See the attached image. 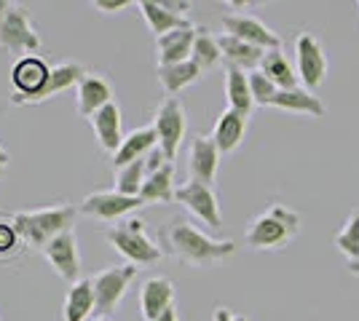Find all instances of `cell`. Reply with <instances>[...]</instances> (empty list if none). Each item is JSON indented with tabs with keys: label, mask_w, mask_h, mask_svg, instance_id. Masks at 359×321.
<instances>
[{
	"label": "cell",
	"mask_w": 359,
	"mask_h": 321,
	"mask_svg": "<svg viewBox=\"0 0 359 321\" xmlns=\"http://www.w3.org/2000/svg\"><path fill=\"white\" fill-rule=\"evenodd\" d=\"M164 241L177 260L188 262L194 268H212L215 262L225 260V257H231L236 252L233 241L210 238L207 233H201L188 220H180V217L172 220L169 228L164 230Z\"/></svg>",
	"instance_id": "1"
},
{
	"label": "cell",
	"mask_w": 359,
	"mask_h": 321,
	"mask_svg": "<svg viewBox=\"0 0 359 321\" xmlns=\"http://www.w3.org/2000/svg\"><path fill=\"white\" fill-rule=\"evenodd\" d=\"M14 225L22 236L25 246L43 252L60 233L73 228L75 209L67 204H57V206H46V209H32V212H16Z\"/></svg>",
	"instance_id": "2"
},
{
	"label": "cell",
	"mask_w": 359,
	"mask_h": 321,
	"mask_svg": "<svg viewBox=\"0 0 359 321\" xmlns=\"http://www.w3.org/2000/svg\"><path fill=\"white\" fill-rule=\"evenodd\" d=\"M300 233V214L273 204L263 214H257L247 230V244L255 252H276L295 241Z\"/></svg>",
	"instance_id": "3"
},
{
	"label": "cell",
	"mask_w": 359,
	"mask_h": 321,
	"mask_svg": "<svg viewBox=\"0 0 359 321\" xmlns=\"http://www.w3.org/2000/svg\"><path fill=\"white\" fill-rule=\"evenodd\" d=\"M107 244L118 252L121 257H126L129 265L135 268H145V265H153V262L161 260V246L156 244L145 230V220L140 217H132V220H123L121 225L110 228L105 233Z\"/></svg>",
	"instance_id": "4"
},
{
	"label": "cell",
	"mask_w": 359,
	"mask_h": 321,
	"mask_svg": "<svg viewBox=\"0 0 359 321\" xmlns=\"http://www.w3.org/2000/svg\"><path fill=\"white\" fill-rule=\"evenodd\" d=\"M135 265H116V268H105L100 273L91 276V284H94V297H97V313L100 319H107L116 308L121 306V300L126 297L129 284L137 278Z\"/></svg>",
	"instance_id": "5"
},
{
	"label": "cell",
	"mask_w": 359,
	"mask_h": 321,
	"mask_svg": "<svg viewBox=\"0 0 359 321\" xmlns=\"http://www.w3.org/2000/svg\"><path fill=\"white\" fill-rule=\"evenodd\" d=\"M153 129H156V137H158V150L166 155V161H175L180 145L185 139V129H188L185 107L177 97H166L158 105L156 118H153Z\"/></svg>",
	"instance_id": "6"
},
{
	"label": "cell",
	"mask_w": 359,
	"mask_h": 321,
	"mask_svg": "<svg viewBox=\"0 0 359 321\" xmlns=\"http://www.w3.org/2000/svg\"><path fill=\"white\" fill-rule=\"evenodd\" d=\"M0 48L11 51V54H30L41 48V35L32 24L30 14L25 6H16L8 11V16L0 24Z\"/></svg>",
	"instance_id": "7"
},
{
	"label": "cell",
	"mask_w": 359,
	"mask_h": 321,
	"mask_svg": "<svg viewBox=\"0 0 359 321\" xmlns=\"http://www.w3.org/2000/svg\"><path fill=\"white\" fill-rule=\"evenodd\" d=\"M295 59H298V80L303 83V89L316 92L327 78V57L322 43L314 35L300 32L295 43Z\"/></svg>",
	"instance_id": "8"
},
{
	"label": "cell",
	"mask_w": 359,
	"mask_h": 321,
	"mask_svg": "<svg viewBox=\"0 0 359 321\" xmlns=\"http://www.w3.org/2000/svg\"><path fill=\"white\" fill-rule=\"evenodd\" d=\"M43 257L54 268V273L60 276L62 281H67L70 287L75 281H81V252H78V233H75V228L60 233L43 249Z\"/></svg>",
	"instance_id": "9"
},
{
	"label": "cell",
	"mask_w": 359,
	"mask_h": 321,
	"mask_svg": "<svg viewBox=\"0 0 359 321\" xmlns=\"http://www.w3.org/2000/svg\"><path fill=\"white\" fill-rule=\"evenodd\" d=\"M175 201H180L188 212L198 217L207 228L220 230L223 228V214H220V204H217V196L210 185L201 183H185L177 187L175 193Z\"/></svg>",
	"instance_id": "10"
},
{
	"label": "cell",
	"mask_w": 359,
	"mask_h": 321,
	"mask_svg": "<svg viewBox=\"0 0 359 321\" xmlns=\"http://www.w3.org/2000/svg\"><path fill=\"white\" fill-rule=\"evenodd\" d=\"M223 27L228 35L239 38V41L250 43V46L263 48V51H276V48H282V38L271 30L269 24H263L257 16L228 14V16H223Z\"/></svg>",
	"instance_id": "11"
},
{
	"label": "cell",
	"mask_w": 359,
	"mask_h": 321,
	"mask_svg": "<svg viewBox=\"0 0 359 321\" xmlns=\"http://www.w3.org/2000/svg\"><path fill=\"white\" fill-rule=\"evenodd\" d=\"M140 206H145L142 199H132V196H121L116 190H102V193H89L81 201V214L102 220V222H116L129 212H137Z\"/></svg>",
	"instance_id": "12"
},
{
	"label": "cell",
	"mask_w": 359,
	"mask_h": 321,
	"mask_svg": "<svg viewBox=\"0 0 359 321\" xmlns=\"http://www.w3.org/2000/svg\"><path fill=\"white\" fill-rule=\"evenodd\" d=\"M48 78H51V67L41 57H22L11 70V83H14L11 99H30L35 94H41Z\"/></svg>",
	"instance_id": "13"
},
{
	"label": "cell",
	"mask_w": 359,
	"mask_h": 321,
	"mask_svg": "<svg viewBox=\"0 0 359 321\" xmlns=\"http://www.w3.org/2000/svg\"><path fill=\"white\" fill-rule=\"evenodd\" d=\"M86 76H89V70H86L81 62H62L57 67H51V78H48L43 92L30 97V99H11V105L22 107V105H41V102H48V99H54L57 94L78 86Z\"/></svg>",
	"instance_id": "14"
},
{
	"label": "cell",
	"mask_w": 359,
	"mask_h": 321,
	"mask_svg": "<svg viewBox=\"0 0 359 321\" xmlns=\"http://www.w3.org/2000/svg\"><path fill=\"white\" fill-rule=\"evenodd\" d=\"M217 166H220V150L212 142V137H194L191 139V150H188V174L191 183L210 185L217 177Z\"/></svg>",
	"instance_id": "15"
},
{
	"label": "cell",
	"mask_w": 359,
	"mask_h": 321,
	"mask_svg": "<svg viewBox=\"0 0 359 321\" xmlns=\"http://www.w3.org/2000/svg\"><path fill=\"white\" fill-rule=\"evenodd\" d=\"M140 308L145 321H156L158 316H164L169 308H175V284L166 276L148 278L140 290Z\"/></svg>",
	"instance_id": "16"
},
{
	"label": "cell",
	"mask_w": 359,
	"mask_h": 321,
	"mask_svg": "<svg viewBox=\"0 0 359 321\" xmlns=\"http://www.w3.org/2000/svg\"><path fill=\"white\" fill-rule=\"evenodd\" d=\"M156 148H158V137H156V129H153V126L135 129V131H129V134L123 137L121 148L113 153V169L118 171V169L129 166V164H135V161H145Z\"/></svg>",
	"instance_id": "17"
},
{
	"label": "cell",
	"mask_w": 359,
	"mask_h": 321,
	"mask_svg": "<svg viewBox=\"0 0 359 321\" xmlns=\"http://www.w3.org/2000/svg\"><path fill=\"white\" fill-rule=\"evenodd\" d=\"M110 102H113V89L102 76L89 73L75 86V107H78V115L83 118H91L97 110H102Z\"/></svg>",
	"instance_id": "18"
},
{
	"label": "cell",
	"mask_w": 359,
	"mask_h": 321,
	"mask_svg": "<svg viewBox=\"0 0 359 321\" xmlns=\"http://www.w3.org/2000/svg\"><path fill=\"white\" fill-rule=\"evenodd\" d=\"M91 129L97 134V142L105 153H116L123 142V131H121V107L118 102H110L102 110H97L94 115L89 118Z\"/></svg>",
	"instance_id": "19"
},
{
	"label": "cell",
	"mask_w": 359,
	"mask_h": 321,
	"mask_svg": "<svg viewBox=\"0 0 359 321\" xmlns=\"http://www.w3.org/2000/svg\"><path fill=\"white\" fill-rule=\"evenodd\" d=\"M196 30H198V27H185V30L169 32V35H164V38H156L158 67H166V64H180V62L191 59V54H194Z\"/></svg>",
	"instance_id": "20"
},
{
	"label": "cell",
	"mask_w": 359,
	"mask_h": 321,
	"mask_svg": "<svg viewBox=\"0 0 359 321\" xmlns=\"http://www.w3.org/2000/svg\"><path fill=\"white\" fill-rule=\"evenodd\" d=\"M91 313H97V297H94V284L91 278H81L65 294L62 306V319L65 321H89Z\"/></svg>",
	"instance_id": "21"
},
{
	"label": "cell",
	"mask_w": 359,
	"mask_h": 321,
	"mask_svg": "<svg viewBox=\"0 0 359 321\" xmlns=\"http://www.w3.org/2000/svg\"><path fill=\"white\" fill-rule=\"evenodd\" d=\"M244 134H247V118L239 115L236 110H223L217 123H215V129H212V142L217 145L220 155L233 153L241 145Z\"/></svg>",
	"instance_id": "22"
},
{
	"label": "cell",
	"mask_w": 359,
	"mask_h": 321,
	"mask_svg": "<svg viewBox=\"0 0 359 321\" xmlns=\"http://www.w3.org/2000/svg\"><path fill=\"white\" fill-rule=\"evenodd\" d=\"M175 193H177V187H175V164L166 161L164 166H158L156 171H148L145 185L140 190V199H142L145 206L148 204H169V201H175Z\"/></svg>",
	"instance_id": "23"
},
{
	"label": "cell",
	"mask_w": 359,
	"mask_h": 321,
	"mask_svg": "<svg viewBox=\"0 0 359 321\" xmlns=\"http://www.w3.org/2000/svg\"><path fill=\"white\" fill-rule=\"evenodd\" d=\"M217 43H220V51H223V59L228 62V67H236V70H250L252 73L260 67V62L266 57L263 48L250 46V43H244V41L228 35V32H223L217 38Z\"/></svg>",
	"instance_id": "24"
},
{
	"label": "cell",
	"mask_w": 359,
	"mask_h": 321,
	"mask_svg": "<svg viewBox=\"0 0 359 321\" xmlns=\"http://www.w3.org/2000/svg\"><path fill=\"white\" fill-rule=\"evenodd\" d=\"M137 8L142 11V16H145V22H148L150 32H153L156 38H164V35H169V32H175V30L194 27V24H191L185 16L172 14L164 3H156V0H140V3H137Z\"/></svg>",
	"instance_id": "25"
},
{
	"label": "cell",
	"mask_w": 359,
	"mask_h": 321,
	"mask_svg": "<svg viewBox=\"0 0 359 321\" xmlns=\"http://www.w3.org/2000/svg\"><path fill=\"white\" fill-rule=\"evenodd\" d=\"M225 99H228V110H236L239 115L250 118L255 107L252 89H250V73L228 67L225 70Z\"/></svg>",
	"instance_id": "26"
},
{
	"label": "cell",
	"mask_w": 359,
	"mask_h": 321,
	"mask_svg": "<svg viewBox=\"0 0 359 321\" xmlns=\"http://www.w3.org/2000/svg\"><path fill=\"white\" fill-rule=\"evenodd\" d=\"M271 107H279L287 113H300V115H311V118H325L327 107L322 105V99L309 89H290V92H279L273 97Z\"/></svg>",
	"instance_id": "27"
},
{
	"label": "cell",
	"mask_w": 359,
	"mask_h": 321,
	"mask_svg": "<svg viewBox=\"0 0 359 321\" xmlns=\"http://www.w3.org/2000/svg\"><path fill=\"white\" fill-rule=\"evenodd\" d=\"M257 70L269 78L279 92L298 89V73L292 70V64H290V59L285 57V51H282V48H276V51H266V57H263V62H260V67H257Z\"/></svg>",
	"instance_id": "28"
},
{
	"label": "cell",
	"mask_w": 359,
	"mask_h": 321,
	"mask_svg": "<svg viewBox=\"0 0 359 321\" xmlns=\"http://www.w3.org/2000/svg\"><path fill=\"white\" fill-rule=\"evenodd\" d=\"M201 76H204V73H201V67H198L194 59L158 67V80H161V86H164V92L169 94V97H175V94H180L182 89L194 86Z\"/></svg>",
	"instance_id": "29"
},
{
	"label": "cell",
	"mask_w": 359,
	"mask_h": 321,
	"mask_svg": "<svg viewBox=\"0 0 359 321\" xmlns=\"http://www.w3.org/2000/svg\"><path fill=\"white\" fill-rule=\"evenodd\" d=\"M191 59L201 67V73H207L212 70L215 64H220L223 59V51H220V43H217V38L212 35L207 27H198L196 30V41H194V54H191Z\"/></svg>",
	"instance_id": "30"
},
{
	"label": "cell",
	"mask_w": 359,
	"mask_h": 321,
	"mask_svg": "<svg viewBox=\"0 0 359 321\" xmlns=\"http://www.w3.org/2000/svg\"><path fill=\"white\" fill-rule=\"evenodd\" d=\"M145 177H148V158L118 169V171H116V193L140 199V190H142V185H145Z\"/></svg>",
	"instance_id": "31"
},
{
	"label": "cell",
	"mask_w": 359,
	"mask_h": 321,
	"mask_svg": "<svg viewBox=\"0 0 359 321\" xmlns=\"http://www.w3.org/2000/svg\"><path fill=\"white\" fill-rule=\"evenodd\" d=\"M335 246H338V252H344L348 257V262L359 260V209L348 214L346 225L335 236Z\"/></svg>",
	"instance_id": "32"
},
{
	"label": "cell",
	"mask_w": 359,
	"mask_h": 321,
	"mask_svg": "<svg viewBox=\"0 0 359 321\" xmlns=\"http://www.w3.org/2000/svg\"><path fill=\"white\" fill-rule=\"evenodd\" d=\"M25 246L14 220H0V260H11L16 252Z\"/></svg>",
	"instance_id": "33"
},
{
	"label": "cell",
	"mask_w": 359,
	"mask_h": 321,
	"mask_svg": "<svg viewBox=\"0 0 359 321\" xmlns=\"http://www.w3.org/2000/svg\"><path fill=\"white\" fill-rule=\"evenodd\" d=\"M250 89H252L255 105H271L273 97L279 94V89H276L260 70H252V73H250Z\"/></svg>",
	"instance_id": "34"
},
{
	"label": "cell",
	"mask_w": 359,
	"mask_h": 321,
	"mask_svg": "<svg viewBox=\"0 0 359 321\" xmlns=\"http://www.w3.org/2000/svg\"><path fill=\"white\" fill-rule=\"evenodd\" d=\"M129 6H132L129 0H97V3H94V8H100V11H105V14L123 11V8H129Z\"/></svg>",
	"instance_id": "35"
},
{
	"label": "cell",
	"mask_w": 359,
	"mask_h": 321,
	"mask_svg": "<svg viewBox=\"0 0 359 321\" xmlns=\"http://www.w3.org/2000/svg\"><path fill=\"white\" fill-rule=\"evenodd\" d=\"M236 319V316H233V313H231V311H228V308H215V319L212 321H233Z\"/></svg>",
	"instance_id": "36"
},
{
	"label": "cell",
	"mask_w": 359,
	"mask_h": 321,
	"mask_svg": "<svg viewBox=\"0 0 359 321\" xmlns=\"http://www.w3.org/2000/svg\"><path fill=\"white\" fill-rule=\"evenodd\" d=\"M8 164H11V155H8V150H3V145H0V177L6 174Z\"/></svg>",
	"instance_id": "37"
},
{
	"label": "cell",
	"mask_w": 359,
	"mask_h": 321,
	"mask_svg": "<svg viewBox=\"0 0 359 321\" xmlns=\"http://www.w3.org/2000/svg\"><path fill=\"white\" fill-rule=\"evenodd\" d=\"M14 8V3H8V0H0V24H3V19L8 16V11Z\"/></svg>",
	"instance_id": "38"
},
{
	"label": "cell",
	"mask_w": 359,
	"mask_h": 321,
	"mask_svg": "<svg viewBox=\"0 0 359 321\" xmlns=\"http://www.w3.org/2000/svg\"><path fill=\"white\" fill-rule=\"evenodd\" d=\"M156 321H180V319H177V308H169V311H166L164 316H158Z\"/></svg>",
	"instance_id": "39"
},
{
	"label": "cell",
	"mask_w": 359,
	"mask_h": 321,
	"mask_svg": "<svg viewBox=\"0 0 359 321\" xmlns=\"http://www.w3.org/2000/svg\"><path fill=\"white\" fill-rule=\"evenodd\" d=\"M348 273H354V276H359V260H354V262H348Z\"/></svg>",
	"instance_id": "40"
},
{
	"label": "cell",
	"mask_w": 359,
	"mask_h": 321,
	"mask_svg": "<svg viewBox=\"0 0 359 321\" xmlns=\"http://www.w3.org/2000/svg\"><path fill=\"white\" fill-rule=\"evenodd\" d=\"M233 321H250V319H247V316H236Z\"/></svg>",
	"instance_id": "41"
},
{
	"label": "cell",
	"mask_w": 359,
	"mask_h": 321,
	"mask_svg": "<svg viewBox=\"0 0 359 321\" xmlns=\"http://www.w3.org/2000/svg\"><path fill=\"white\" fill-rule=\"evenodd\" d=\"M94 321H110V319H94Z\"/></svg>",
	"instance_id": "42"
}]
</instances>
